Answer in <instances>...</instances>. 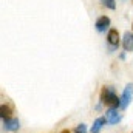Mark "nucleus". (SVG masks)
I'll list each match as a JSON object with an SVG mask.
<instances>
[{
    "label": "nucleus",
    "instance_id": "9d476101",
    "mask_svg": "<svg viewBox=\"0 0 133 133\" xmlns=\"http://www.w3.org/2000/svg\"><path fill=\"white\" fill-rule=\"evenodd\" d=\"M101 3L108 9H116V0H101Z\"/></svg>",
    "mask_w": 133,
    "mask_h": 133
},
{
    "label": "nucleus",
    "instance_id": "f257e3e1",
    "mask_svg": "<svg viewBox=\"0 0 133 133\" xmlns=\"http://www.w3.org/2000/svg\"><path fill=\"white\" fill-rule=\"evenodd\" d=\"M101 102L105 104L108 108H119V105H121V98L116 96L113 87H102V91H101Z\"/></svg>",
    "mask_w": 133,
    "mask_h": 133
},
{
    "label": "nucleus",
    "instance_id": "6e6552de",
    "mask_svg": "<svg viewBox=\"0 0 133 133\" xmlns=\"http://www.w3.org/2000/svg\"><path fill=\"white\" fill-rule=\"evenodd\" d=\"M122 46L125 51H133V34L130 31L124 34V39H122Z\"/></svg>",
    "mask_w": 133,
    "mask_h": 133
},
{
    "label": "nucleus",
    "instance_id": "20e7f679",
    "mask_svg": "<svg viewBox=\"0 0 133 133\" xmlns=\"http://www.w3.org/2000/svg\"><path fill=\"white\" fill-rule=\"evenodd\" d=\"M3 129L6 132H17L20 129V121L17 118H5L3 119Z\"/></svg>",
    "mask_w": 133,
    "mask_h": 133
},
{
    "label": "nucleus",
    "instance_id": "ddd939ff",
    "mask_svg": "<svg viewBox=\"0 0 133 133\" xmlns=\"http://www.w3.org/2000/svg\"><path fill=\"white\" fill-rule=\"evenodd\" d=\"M132 28H133V23H132Z\"/></svg>",
    "mask_w": 133,
    "mask_h": 133
},
{
    "label": "nucleus",
    "instance_id": "9b49d317",
    "mask_svg": "<svg viewBox=\"0 0 133 133\" xmlns=\"http://www.w3.org/2000/svg\"><path fill=\"white\" fill-rule=\"evenodd\" d=\"M74 133H87V125H85V124H79V125L74 129Z\"/></svg>",
    "mask_w": 133,
    "mask_h": 133
},
{
    "label": "nucleus",
    "instance_id": "7ed1b4c3",
    "mask_svg": "<svg viewBox=\"0 0 133 133\" xmlns=\"http://www.w3.org/2000/svg\"><path fill=\"white\" fill-rule=\"evenodd\" d=\"M107 43L110 46V53L118 50V46H119V33H118V30H115V28L108 30V33H107Z\"/></svg>",
    "mask_w": 133,
    "mask_h": 133
},
{
    "label": "nucleus",
    "instance_id": "f03ea898",
    "mask_svg": "<svg viewBox=\"0 0 133 133\" xmlns=\"http://www.w3.org/2000/svg\"><path fill=\"white\" fill-rule=\"evenodd\" d=\"M132 98H133V84H127L125 88H124V91H122V96H121V105H119V108L125 110L129 107Z\"/></svg>",
    "mask_w": 133,
    "mask_h": 133
},
{
    "label": "nucleus",
    "instance_id": "0eeeda50",
    "mask_svg": "<svg viewBox=\"0 0 133 133\" xmlns=\"http://www.w3.org/2000/svg\"><path fill=\"white\" fill-rule=\"evenodd\" d=\"M105 124H107V118H105V116H101V118H98V119L93 122V125H91L90 132H91V133H99Z\"/></svg>",
    "mask_w": 133,
    "mask_h": 133
},
{
    "label": "nucleus",
    "instance_id": "1a4fd4ad",
    "mask_svg": "<svg viewBox=\"0 0 133 133\" xmlns=\"http://www.w3.org/2000/svg\"><path fill=\"white\" fill-rule=\"evenodd\" d=\"M9 115H11V108H9L8 105H2V107H0V116H2V119L9 118Z\"/></svg>",
    "mask_w": 133,
    "mask_h": 133
},
{
    "label": "nucleus",
    "instance_id": "423d86ee",
    "mask_svg": "<svg viewBox=\"0 0 133 133\" xmlns=\"http://www.w3.org/2000/svg\"><path fill=\"white\" fill-rule=\"evenodd\" d=\"M95 26H96V31H99V33H105V30H108V26H110V17H107V16H101L99 19L96 20Z\"/></svg>",
    "mask_w": 133,
    "mask_h": 133
},
{
    "label": "nucleus",
    "instance_id": "f8f14e48",
    "mask_svg": "<svg viewBox=\"0 0 133 133\" xmlns=\"http://www.w3.org/2000/svg\"><path fill=\"white\" fill-rule=\"evenodd\" d=\"M62 133H71V132H70L68 129H65V130H62Z\"/></svg>",
    "mask_w": 133,
    "mask_h": 133
},
{
    "label": "nucleus",
    "instance_id": "39448f33",
    "mask_svg": "<svg viewBox=\"0 0 133 133\" xmlns=\"http://www.w3.org/2000/svg\"><path fill=\"white\" fill-rule=\"evenodd\" d=\"M105 118H107V122L111 125H115L121 121V115L118 113V108H108L105 111Z\"/></svg>",
    "mask_w": 133,
    "mask_h": 133
}]
</instances>
